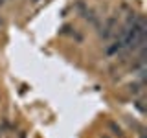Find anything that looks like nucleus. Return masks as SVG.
<instances>
[{"mask_svg": "<svg viewBox=\"0 0 147 138\" xmlns=\"http://www.w3.org/2000/svg\"><path fill=\"white\" fill-rule=\"evenodd\" d=\"M136 109L140 110V112H144V110H145V109H144V105H142V101H136Z\"/></svg>", "mask_w": 147, "mask_h": 138, "instance_id": "nucleus-2", "label": "nucleus"}, {"mask_svg": "<svg viewBox=\"0 0 147 138\" xmlns=\"http://www.w3.org/2000/svg\"><path fill=\"white\" fill-rule=\"evenodd\" d=\"M0 26H2V18H0Z\"/></svg>", "mask_w": 147, "mask_h": 138, "instance_id": "nucleus-3", "label": "nucleus"}, {"mask_svg": "<svg viewBox=\"0 0 147 138\" xmlns=\"http://www.w3.org/2000/svg\"><path fill=\"white\" fill-rule=\"evenodd\" d=\"M131 92H132V94H140V92H142V85H140V83L131 85Z\"/></svg>", "mask_w": 147, "mask_h": 138, "instance_id": "nucleus-1", "label": "nucleus"}]
</instances>
